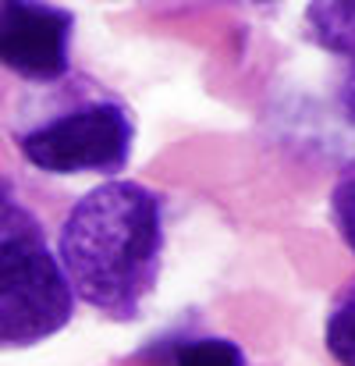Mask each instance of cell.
I'll use <instances>...</instances> for the list:
<instances>
[{
	"mask_svg": "<svg viewBox=\"0 0 355 366\" xmlns=\"http://www.w3.org/2000/svg\"><path fill=\"white\" fill-rule=\"evenodd\" d=\"M324 345L334 363L355 366V277L334 295L324 320Z\"/></svg>",
	"mask_w": 355,
	"mask_h": 366,
	"instance_id": "cell-6",
	"label": "cell"
},
{
	"mask_svg": "<svg viewBox=\"0 0 355 366\" xmlns=\"http://www.w3.org/2000/svg\"><path fill=\"white\" fill-rule=\"evenodd\" d=\"M171 366H249V360L228 338H189L174 349Z\"/></svg>",
	"mask_w": 355,
	"mask_h": 366,
	"instance_id": "cell-7",
	"label": "cell"
},
{
	"mask_svg": "<svg viewBox=\"0 0 355 366\" xmlns=\"http://www.w3.org/2000/svg\"><path fill=\"white\" fill-rule=\"evenodd\" d=\"M75 317V295L36 221L7 207L0 217V349H32Z\"/></svg>",
	"mask_w": 355,
	"mask_h": 366,
	"instance_id": "cell-3",
	"label": "cell"
},
{
	"mask_svg": "<svg viewBox=\"0 0 355 366\" xmlns=\"http://www.w3.org/2000/svg\"><path fill=\"white\" fill-rule=\"evenodd\" d=\"M331 221H334L341 242L355 256V160L341 167V174L331 189Z\"/></svg>",
	"mask_w": 355,
	"mask_h": 366,
	"instance_id": "cell-8",
	"label": "cell"
},
{
	"mask_svg": "<svg viewBox=\"0 0 355 366\" xmlns=\"http://www.w3.org/2000/svg\"><path fill=\"white\" fill-rule=\"evenodd\" d=\"M14 142L46 174H118L131 160L135 114L104 82L75 79L43 118L14 132Z\"/></svg>",
	"mask_w": 355,
	"mask_h": 366,
	"instance_id": "cell-2",
	"label": "cell"
},
{
	"mask_svg": "<svg viewBox=\"0 0 355 366\" xmlns=\"http://www.w3.org/2000/svg\"><path fill=\"white\" fill-rule=\"evenodd\" d=\"M75 14L57 4H0V64L25 82L54 86L71 71Z\"/></svg>",
	"mask_w": 355,
	"mask_h": 366,
	"instance_id": "cell-4",
	"label": "cell"
},
{
	"mask_svg": "<svg viewBox=\"0 0 355 366\" xmlns=\"http://www.w3.org/2000/svg\"><path fill=\"white\" fill-rule=\"evenodd\" d=\"M306 25H309V36L320 50L338 54L349 64V75L341 86V107H345V118L355 124V0H349V4H338V0L309 4Z\"/></svg>",
	"mask_w": 355,
	"mask_h": 366,
	"instance_id": "cell-5",
	"label": "cell"
},
{
	"mask_svg": "<svg viewBox=\"0 0 355 366\" xmlns=\"http://www.w3.org/2000/svg\"><path fill=\"white\" fill-rule=\"evenodd\" d=\"M167 249L164 196L142 182H104L64 217L57 263L75 299L111 320H135L153 295Z\"/></svg>",
	"mask_w": 355,
	"mask_h": 366,
	"instance_id": "cell-1",
	"label": "cell"
}]
</instances>
